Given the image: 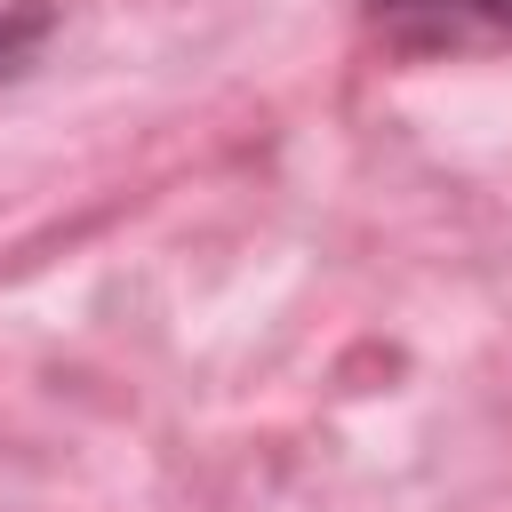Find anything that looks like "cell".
<instances>
[{"label":"cell","mask_w":512,"mask_h":512,"mask_svg":"<svg viewBox=\"0 0 512 512\" xmlns=\"http://www.w3.org/2000/svg\"><path fill=\"white\" fill-rule=\"evenodd\" d=\"M384 48L400 56H472L512 48V0H360Z\"/></svg>","instance_id":"obj_1"},{"label":"cell","mask_w":512,"mask_h":512,"mask_svg":"<svg viewBox=\"0 0 512 512\" xmlns=\"http://www.w3.org/2000/svg\"><path fill=\"white\" fill-rule=\"evenodd\" d=\"M56 32V8L48 0H24V8H0V80H16Z\"/></svg>","instance_id":"obj_2"}]
</instances>
